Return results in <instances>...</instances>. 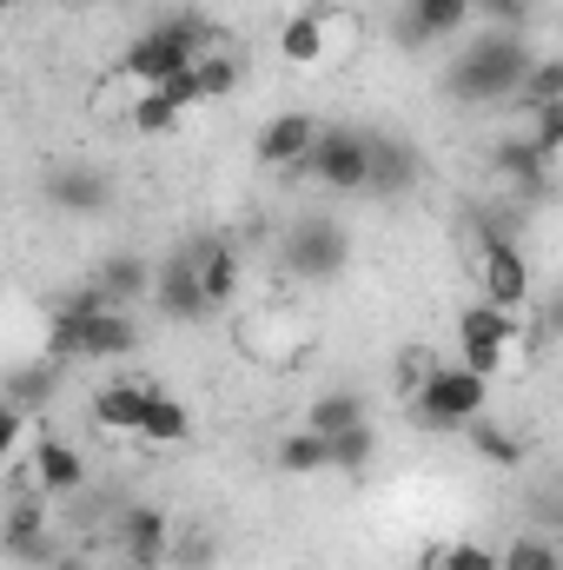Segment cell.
Masks as SVG:
<instances>
[{
	"label": "cell",
	"mask_w": 563,
	"mask_h": 570,
	"mask_svg": "<svg viewBox=\"0 0 563 570\" xmlns=\"http://www.w3.org/2000/svg\"><path fill=\"white\" fill-rule=\"evenodd\" d=\"M464 438H471V451H477L484 464H511V471H517V464H524V451H531V444H524V431L484 425V419H471V425H464Z\"/></svg>",
	"instance_id": "d4e9b609"
},
{
	"label": "cell",
	"mask_w": 563,
	"mask_h": 570,
	"mask_svg": "<svg viewBox=\"0 0 563 570\" xmlns=\"http://www.w3.org/2000/svg\"><path fill=\"white\" fill-rule=\"evenodd\" d=\"M120 544H127V564L134 570H159L166 564V551H172V524H166V511L134 504L127 524H120Z\"/></svg>",
	"instance_id": "e0dca14e"
},
{
	"label": "cell",
	"mask_w": 563,
	"mask_h": 570,
	"mask_svg": "<svg viewBox=\"0 0 563 570\" xmlns=\"http://www.w3.org/2000/svg\"><path fill=\"white\" fill-rule=\"evenodd\" d=\"M140 444H159V451H172V444H186L192 438V412L172 399V392H159V385H146V405H140V431H134Z\"/></svg>",
	"instance_id": "d6986e66"
},
{
	"label": "cell",
	"mask_w": 563,
	"mask_h": 570,
	"mask_svg": "<svg viewBox=\"0 0 563 570\" xmlns=\"http://www.w3.org/2000/svg\"><path fill=\"white\" fill-rule=\"evenodd\" d=\"M358 419H365V399H358V392H318V399H312V412H305V431L338 438V431L358 425Z\"/></svg>",
	"instance_id": "4316f807"
},
{
	"label": "cell",
	"mask_w": 563,
	"mask_h": 570,
	"mask_svg": "<svg viewBox=\"0 0 563 570\" xmlns=\"http://www.w3.org/2000/svg\"><path fill=\"white\" fill-rule=\"evenodd\" d=\"M53 372H60V365H47V358H40V365L7 372V392H13L7 405H20V412H27V405H40V399H47V385H53Z\"/></svg>",
	"instance_id": "836d02e7"
},
{
	"label": "cell",
	"mask_w": 563,
	"mask_h": 570,
	"mask_svg": "<svg viewBox=\"0 0 563 570\" xmlns=\"http://www.w3.org/2000/svg\"><path fill=\"white\" fill-rule=\"evenodd\" d=\"M497 570H563V551L551 531H531V538H511V551H497Z\"/></svg>",
	"instance_id": "f1b7e54d"
},
{
	"label": "cell",
	"mask_w": 563,
	"mask_h": 570,
	"mask_svg": "<svg viewBox=\"0 0 563 570\" xmlns=\"http://www.w3.org/2000/svg\"><path fill=\"white\" fill-rule=\"evenodd\" d=\"M424 570H497V551L491 544H477V538H464V544H437Z\"/></svg>",
	"instance_id": "1f68e13d"
},
{
	"label": "cell",
	"mask_w": 563,
	"mask_h": 570,
	"mask_svg": "<svg viewBox=\"0 0 563 570\" xmlns=\"http://www.w3.org/2000/svg\"><path fill=\"white\" fill-rule=\"evenodd\" d=\"M20 438H27V412H20V405H7V399H0V464H7V458H13V451H20Z\"/></svg>",
	"instance_id": "d590c367"
},
{
	"label": "cell",
	"mask_w": 563,
	"mask_h": 570,
	"mask_svg": "<svg viewBox=\"0 0 563 570\" xmlns=\"http://www.w3.org/2000/svg\"><path fill=\"white\" fill-rule=\"evenodd\" d=\"M517 100H524V107H551V100H563V60L557 53H537V60L524 67Z\"/></svg>",
	"instance_id": "f546056e"
},
{
	"label": "cell",
	"mask_w": 563,
	"mask_h": 570,
	"mask_svg": "<svg viewBox=\"0 0 563 570\" xmlns=\"http://www.w3.org/2000/svg\"><path fill=\"white\" fill-rule=\"evenodd\" d=\"M53 312H60V318H93V312H113V305H107V292H100V285L87 279V285H73Z\"/></svg>",
	"instance_id": "e575fe53"
},
{
	"label": "cell",
	"mask_w": 563,
	"mask_h": 570,
	"mask_svg": "<svg viewBox=\"0 0 563 570\" xmlns=\"http://www.w3.org/2000/svg\"><path fill=\"white\" fill-rule=\"evenodd\" d=\"M524 146H531V153H537L544 166H557V153H563V100H551V107H531Z\"/></svg>",
	"instance_id": "4dcf8cb0"
},
{
	"label": "cell",
	"mask_w": 563,
	"mask_h": 570,
	"mask_svg": "<svg viewBox=\"0 0 563 570\" xmlns=\"http://www.w3.org/2000/svg\"><path fill=\"white\" fill-rule=\"evenodd\" d=\"M424 372H431V365H424L418 352H412V358H398V385H405V392H418V379Z\"/></svg>",
	"instance_id": "74e56055"
},
{
	"label": "cell",
	"mask_w": 563,
	"mask_h": 570,
	"mask_svg": "<svg viewBox=\"0 0 563 570\" xmlns=\"http://www.w3.org/2000/svg\"><path fill=\"white\" fill-rule=\"evenodd\" d=\"M279 60L285 67H318L325 60V13H292L279 27Z\"/></svg>",
	"instance_id": "7402d4cb"
},
{
	"label": "cell",
	"mask_w": 563,
	"mask_h": 570,
	"mask_svg": "<svg viewBox=\"0 0 563 570\" xmlns=\"http://www.w3.org/2000/svg\"><path fill=\"white\" fill-rule=\"evenodd\" d=\"M206 47H226L199 13H172V20H159V27H146L140 40H127V53H120V73L134 80V87H166L172 73H186Z\"/></svg>",
	"instance_id": "7a4b0ae2"
},
{
	"label": "cell",
	"mask_w": 563,
	"mask_h": 570,
	"mask_svg": "<svg viewBox=\"0 0 563 570\" xmlns=\"http://www.w3.org/2000/svg\"><path fill=\"white\" fill-rule=\"evenodd\" d=\"M159 94H166V100H172L179 114H192V107H206V94H199V80H192V67H186V73H172V80H166Z\"/></svg>",
	"instance_id": "8d00e7d4"
},
{
	"label": "cell",
	"mask_w": 563,
	"mask_h": 570,
	"mask_svg": "<svg viewBox=\"0 0 563 570\" xmlns=\"http://www.w3.org/2000/svg\"><path fill=\"white\" fill-rule=\"evenodd\" d=\"M13 7H20V0H0V13H13Z\"/></svg>",
	"instance_id": "ab89813d"
},
{
	"label": "cell",
	"mask_w": 563,
	"mask_h": 570,
	"mask_svg": "<svg viewBox=\"0 0 563 570\" xmlns=\"http://www.w3.org/2000/svg\"><path fill=\"white\" fill-rule=\"evenodd\" d=\"M531 60L537 53H531L524 33L491 27V33L464 40L457 60L444 67V100H457V107H504V100H517V80H524Z\"/></svg>",
	"instance_id": "6da1fadb"
},
{
	"label": "cell",
	"mask_w": 563,
	"mask_h": 570,
	"mask_svg": "<svg viewBox=\"0 0 563 570\" xmlns=\"http://www.w3.org/2000/svg\"><path fill=\"white\" fill-rule=\"evenodd\" d=\"M192 80H199V94H206V100H226V94H239V87H246V60H239L233 47H206V53L192 60Z\"/></svg>",
	"instance_id": "603a6c76"
},
{
	"label": "cell",
	"mask_w": 563,
	"mask_h": 570,
	"mask_svg": "<svg viewBox=\"0 0 563 570\" xmlns=\"http://www.w3.org/2000/svg\"><path fill=\"white\" fill-rule=\"evenodd\" d=\"M0 551L13 564H47L53 558V531H47V498L40 491H20L0 518Z\"/></svg>",
	"instance_id": "9c48e42d"
},
{
	"label": "cell",
	"mask_w": 563,
	"mask_h": 570,
	"mask_svg": "<svg viewBox=\"0 0 563 570\" xmlns=\"http://www.w3.org/2000/svg\"><path fill=\"white\" fill-rule=\"evenodd\" d=\"M285 273L305 285H332L345 266H352V233L332 219V213H312V219H292L285 226V246H279Z\"/></svg>",
	"instance_id": "3957f363"
},
{
	"label": "cell",
	"mask_w": 563,
	"mask_h": 570,
	"mask_svg": "<svg viewBox=\"0 0 563 570\" xmlns=\"http://www.w3.org/2000/svg\"><path fill=\"white\" fill-rule=\"evenodd\" d=\"M424 179V159L398 134H372L365 127V199H405Z\"/></svg>",
	"instance_id": "8992f818"
},
{
	"label": "cell",
	"mask_w": 563,
	"mask_h": 570,
	"mask_svg": "<svg viewBox=\"0 0 563 570\" xmlns=\"http://www.w3.org/2000/svg\"><path fill=\"white\" fill-rule=\"evenodd\" d=\"M524 338V312H504L491 298H471L457 312V345H491V352H511Z\"/></svg>",
	"instance_id": "2e32d148"
},
{
	"label": "cell",
	"mask_w": 563,
	"mask_h": 570,
	"mask_svg": "<svg viewBox=\"0 0 563 570\" xmlns=\"http://www.w3.org/2000/svg\"><path fill=\"white\" fill-rule=\"evenodd\" d=\"M60 7H100V0H60Z\"/></svg>",
	"instance_id": "f35d334b"
},
{
	"label": "cell",
	"mask_w": 563,
	"mask_h": 570,
	"mask_svg": "<svg viewBox=\"0 0 563 570\" xmlns=\"http://www.w3.org/2000/svg\"><path fill=\"white\" fill-rule=\"evenodd\" d=\"M305 179H318L325 193H365V127H325L305 153Z\"/></svg>",
	"instance_id": "5b68a950"
},
{
	"label": "cell",
	"mask_w": 563,
	"mask_h": 570,
	"mask_svg": "<svg viewBox=\"0 0 563 570\" xmlns=\"http://www.w3.org/2000/svg\"><path fill=\"white\" fill-rule=\"evenodd\" d=\"M40 193H47V206H53V213H67V219H100V213L113 206V173H107V166L73 159V166H53Z\"/></svg>",
	"instance_id": "52a82bcc"
},
{
	"label": "cell",
	"mask_w": 563,
	"mask_h": 570,
	"mask_svg": "<svg viewBox=\"0 0 563 570\" xmlns=\"http://www.w3.org/2000/svg\"><path fill=\"white\" fill-rule=\"evenodd\" d=\"M531 292H537V285H531V259H524L504 233H491V239H484V298L504 305V312H524Z\"/></svg>",
	"instance_id": "7c38bea8"
},
{
	"label": "cell",
	"mask_w": 563,
	"mask_h": 570,
	"mask_svg": "<svg viewBox=\"0 0 563 570\" xmlns=\"http://www.w3.org/2000/svg\"><path fill=\"white\" fill-rule=\"evenodd\" d=\"M93 285L107 292V305H120V312H127L134 298L152 292V259H146V253H113V259H100Z\"/></svg>",
	"instance_id": "44dd1931"
},
{
	"label": "cell",
	"mask_w": 563,
	"mask_h": 570,
	"mask_svg": "<svg viewBox=\"0 0 563 570\" xmlns=\"http://www.w3.org/2000/svg\"><path fill=\"white\" fill-rule=\"evenodd\" d=\"M318 140V120L312 114H273L266 127H259V166L266 173H279V179H305V153Z\"/></svg>",
	"instance_id": "ba28073f"
},
{
	"label": "cell",
	"mask_w": 563,
	"mask_h": 570,
	"mask_svg": "<svg viewBox=\"0 0 563 570\" xmlns=\"http://www.w3.org/2000/svg\"><path fill=\"white\" fill-rule=\"evenodd\" d=\"M140 405H146V385L113 379V385H100V392H93L87 419H93V431H107V438H134V431H140Z\"/></svg>",
	"instance_id": "ac0fdd59"
},
{
	"label": "cell",
	"mask_w": 563,
	"mask_h": 570,
	"mask_svg": "<svg viewBox=\"0 0 563 570\" xmlns=\"http://www.w3.org/2000/svg\"><path fill=\"white\" fill-rule=\"evenodd\" d=\"M412 405H418V425L464 431L471 419H484L491 379H477V372H464V365H431V372L418 379V392H412Z\"/></svg>",
	"instance_id": "277c9868"
},
{
	"label": "cell",
	"mask_w": 563,
	"mask_h": 570,
	"mask_svg": "<svg viewBox=\"0 0 563 570\" xmlns=\"http://www.w3.org/2000/svg\"><path fill=\"white\" fill-rule=\"evenodd\" d=\"M73 358H87V365H100V358H134L140 352V318L134 312H93V318H73Z\"/></svg>",
	"instance_id": "4fadbf2b"
},
{
	"label": "cell",
	"mask_w": 563,
	"mask_h": 570,
	"mask_svg": "<svg viewBox=\"0 0 563 570\" xmlns=\"http://www.w3.org/2000/svg\"><path fill=\"white\" fill-rule=\"evenodd\" d=\"M279 471L285 478H318V471H332V458H325V438L318 431H285L279 438Z\"/></svg>",
	"instance_id": "83f0119b"
},
{
	"label": "cell",
	"mask_w": 563,
	"mask_h": 570,
	"mask_svg": "<svg viewBox=\"0 0 563 570\" xmlns=\"http://www.w3.org/2000/svg\"><path fill=\"white\" fill-rule=\"evenodd\" d=\"M192 273H199V298L206 312H226L246 285V266H239V246L233 239H192Z\"/></svg>",
	"instance_id": "5bb4252c"
},
{
	"label": "cell",
	"mask_w": 563,
	"mask_h": 570,
	"mask_svg": "<svg viewBox=\"0 0 563 570\" xmlns=\"http://www.w3.org/2000/svg\"><path fill=\"white\" fill-rule=\"evenodd\" d=\"M152 312L159 318H172V325H192V318H206V298H199V273H192V246H179L166 266H152Z\"/></svg>",
	"instance_id": "30bf717a"
},
{
	"label": "cell",
	"mask_w": 563,
	"mask_h": 570,
	"mask_svg": "<svg viewBox=\"0 0 563 570\" xmlns=\"http://www.w3.org/2000/svg\"><path fill=\"white\" fill-rule=\"evenodd\" d=\"M325 458H332V471H365L372 458H378V431H372V419H358V425H345L338 438H325Z\"/></svg>",
	"instance_id": "484cf974"
},
{
	"label": "cell",
	"mask_w": 563,
	"mask_h": 570,
	"mask_svg": "<svg viewBox=\"0 0 563 570\" xmlns=\"http://www.w3.org/2000/svg\"><path fill=\"white\" fill-rule=\"evenodd\" d=\"M497 173H504L511 193H524V199H551V179H557V166H544V159L524 146V134H504V140H497Z\"/></svg>",
	"instance_id": "ffe728a7"
},
{
	"label": "cell",
	"mask_w": 563,
	"mask_h": 570,
	"mask_svg": "<svg viewBox=\"0 0 563 570\" xmlns=\"http://www.w3.org/2000/svg\"><path fill=\"white\" fill-rule=\"evenodd\" d=\"M179 120H186V114H179L159 87H140V94H134V107H127V127H134V134H146V140L179 134Z\"/></svg>",
	"instance_id": "cb8c5ba5"
},
{
	"label": "cell",
	"mask_w": 563,
	"mask_h": 570,
	"mask_svg": "<svg viewBox=\"0 0 563 570\" xmlns=\"http://www.w3.org/2000/svg\"><path fill=\"white\" fill-rule=\"evenodd\" d=\"M471 27V0H405L392 33L398 47H437V40H457Z\"/></svg>",
	"instance_id": "8fae6325"
},
{
	"label": "cell",
	"mask_w": 563,
	"mask_h": 570,
	"mask_svg": "<svg viewBox=\"0 0 563 570\" xmlns=\"http://www.w3.org/2000/svg\"><path fill=\"white\" fill-rule=\"evenodd\" d=\"M33 491H40V498H73V491H87V458H80L67 438H40V444H33Z\"/></svg>",
	"instance_id": "9a60e30c"
},
{
	"label": "cell",
	"mask_w": 563,
	"mask_h": 570,
	"mask_svg": "<svg viewBox=\"0 0 563 570\" xmlns=\"http://www.w3.org/2000/svg\"><path fill=\"white\" fill-rule=\"evenodd\" d=\"M471 20H491L504 33H524L537 20V0H471Z\"/></svg>",
	"instance_id": "d6a6232c"
}]
</instances>
